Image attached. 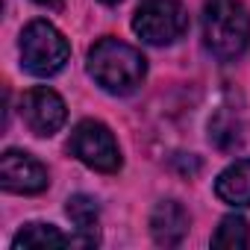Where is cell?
<instances>
[{
  "mask_svg": "<svg viewBox=\"0 0 250 250\" xmlns=\"http://www.w3.org/2000/svg\"><path fill=\"white\" fill-rule=\"evenodd\" d=\"M85 68L88 77L115 97H127L139 91V85L147 77V59L142 56V50L112 36H103L100 42L91 44Z\"/></svg>",
  "mask_w": 250,
  "mask_h": 250,
  "instance_id": "cell-1",
  "label": "cell"
},
{
  "mask_svg": "<svg viewBox=\"0 0 250 250\" xmlns=\"http://www.w3.org/2000/svg\"><path fill=\"white\" fill-rule=\"evenodd\" d=\"M203 44L218 62L238 59L250 44V12L241 0H206Z\"/></svg>",
  "mask_w": 250,
  "mask_h": 250,
  "instance_id": "cell-2",
  "label": "cell"
},
{
  "mask_svg": "<svg viewBox=\"0 0 250 250\" xmlns=\"http://www.w3.org/2000/svg\"><path fill=\"white\" fill-rule=\"evenodd\" d=\"M21 50V68L33 77H53L59 74L71 59L68 39L50 24V21H30L18 42Z\"/></svg>",
  "mask_w": 250,
  "mask_h": 250,
  "instance_id": "cell-3",
  "label": "cell"
},
{
  "mask_svg": "<svg viewBox=\"0 0 250 250\" xmlns=\"http://www.w3.org/2000/svg\"><path fill=\"white\" fill-rule=\"evenodd\" d=\"M188 30V9L180 0H145L133 15V33L153 47L180 42Z\"/></svg>",
  "mask_w": 250,
  "mask_h": 250,
  "instance_id": "cell-4",
  "label": "cell"
},
{
  "mask_svg": "<svg viewBox=\"0 0 250 250\" xmlns=\"http://www.w3.org/2000/svg\"><path fill=\"white\" fill-rule=\"evenodd\" d=\"M68 150L91 171H100V174H115L121 171L124 165V156H121V147L112 136V130L100 121H80L74 133H71V142H68Z\"/></svg>",
  "mask_w": 250,
  "mask_h": 250,
  "instance_id": "cell-5",
  "label": "cell"
},
{
  "mask_svg": "<svg viewBox=\"0 0 250 250\" xmlns=\"http://www.w3.org/2000/svg\"><path fill=\"white\" fill-rule=\"evenodd\" d=\"M21 118L30 127L33 136L39 139H50L53 133H59L65 127V118H68V109H65V100L47 88V85H36L24 94L21 100Z\"/></svg>",
  "mask_w": 250,
  "mask_h": 250,
  "instance_id": "cell-6",
  "label": "cell"
},
{
  "mask_svg": "<svg viewBox=\"0 0 250 250\" xmlns=\"http://www.w3.org/2000/svg\"><path fill=\"white\" fill-rule=\"evenodd\" d=\"M0 186L12 194H42L50 186V174L33 153L6 150L0 156Z\"/></svg>",
  "mask_w": 250,
  "mask_h": 250,
  "instance_id": "cell-7",
  "label": "cell"
},
{
  "mask_svg": "<svg viewBox=\"0 0 250 250\" xmlns=\"http://www.w3.org/2000/svg\"><path fill=\"white\" fill-rule=\"evenodd\" d=\"M191 215L180 200H159L150 212V235L159 247H177L188 235Z\"/></svg>",
  "mask_w": 250,
  "mask_h": 250,
  "instance_id": "cell-8",
  "label": "cell"
},
{
  "mask_svg": "<svg viewBox=\"0 0 250 250\" xmlns=\"http://www.w3.org/2000/svg\"><path fill=\"white\" fill-rule=\"evenodd\" d=\"M215 194L227 206H250V159H235L215 180Z\"/></svg>",
  "mask_w": 250,
  "mask_h": 250,
  "instance_id": "cell-9",
  "label": "cell"
},
{
  "mask_svg": "<svg viewBox=\"0 0 250 250\" xmlns=\"http://www.w3.org/2000/svg\"><path fill=\"white\" fill-rule=\"evenodd\" d=\"M209 142L218 147V150H235V147H241V142H244V127H241V118L232 112V109H227V106H221L215 115H212V121H209Z\"/></svg>",
  "mask_w": 250,
  "mask_h": 250,
  "instance_id": "cell-10",
  "label": "cell"
},
{
  "mask_svg": "<svg viewBox=\"0 0 250 250\" xmlns=\"http://www.w3.org/2000/svg\"><path fill=\"white\" fill-rule=\"evenodd\" d=\"M65 244H71V235H65L59 227L42 224V221L24 224L12 238L15 250H21V247H65Z\"/></svg>",
  "mask_w": 250,
  "mask_h": 250,
  "instance_id": "cell-11",
  "label": "cell"
},
{
  "mask_svg": "<svg viewBox=\"0 0 250 250\" xmlns=\"http://www.w3.org/2000/svg\"><path fill=\"white\" fill-rule=\"evenodd\" d=\"M250 244V224L241 215H227L221 218L215 235H212V247L221 250H244Z\"/></svg>",
  "mask_w": 250,
  "mask_h": 250,
  "instance_id": "cell-12",
  "label": "cell"
},
{
  "mask_svg": "<svg viewBox=\"0 0 250 250\" xmlns=\"http://www.w3.org/2000/svg\"><path fill=\"white\" fill-rule=\"evenodd\" d=\"M65 212H68V218L77 224V229H80L83 235H88V238L97 241L94 227H97V218H100V206H97L94 197H88V194H74V197H68Z\"/></svg>",
  "mask_w": 250,
  "mask_h": 250,
  "instance_id": "cell-13",
  "label": "cell"
},
{
  "mask_svg": "<svg viewBox=\"0 0 250 250\" xmlns=\"http://www.w3.org/2000/svg\"><path fill=\"white\" fill-rule=\"evenodd\" d=\"M36 3H42V6H59L62 0H36Z\"/></svg>",
  "mask_w": 250,
  "mask_h": 250,
  "instance_id": "cell-14",
  "label": "cell"
},
{
  "mask_svg": "<svg viewBox=\"0 0 250 250\" xmlns=\"http://www.w3.org/2000/svg\"><path fill=\"white\" fill-rule=\"evenodd\" d=\"M100 3H106V6H118L121 0H100Z\"/></svg>",
  "mask_w": 250,
  "mask_h": 250,
  "instance_id": "cell-15",
  "label": "cell"
}]
</instances>
